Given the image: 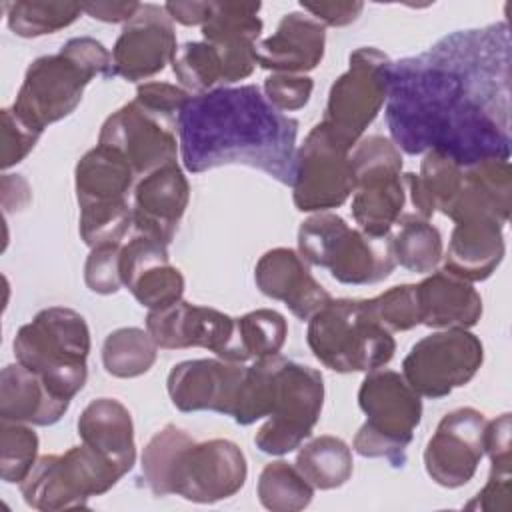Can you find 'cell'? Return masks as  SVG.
<instances>
[{
	"label": "cell",
	"instance_id": "obj_17",
	"mask_svg": "<svg viewBox=\"0 0 512 512\" xmlns=\"http://www.w3.org/2000/svg\"><path fill=\"white\" fill-rule=\"evenodd\" d=\"M486 424V416L472 406L442 416L424 448L426 474L438 486L460 488L474 478L484 458Z\"/></svg>",
	"mask_w": 512,
	"mask_h": 512
},
{
	"label": "cell",
	"instance_id": "obj_45",
	"mask_svg": "<svg viewBox=\"0 0 512 512\" xmlns=\"http://www.w3.org/2000/svg\"><path fill=\"white\" fill-rule=\"evenodd\" d=\"M188 98L190 94L182 86L170 82H142L138 84L134 96V100L146 106L148 110L170 118H178Z\"/></svg>",
	"mask_w": 512,
	"mask_h": 512
},
{
	"label": "cell",
	"instance_id": "obj_8",
	"mask_svg": "<svg viewBox=\"0 0 512 512\" xmlns=\"http://www.w3.org/2000/svg\"><path fill=\"white\" fill-rule=\"evenodd\" d=\"M136 172L110 146L96 144L76 164L74 188L80 208V238L88 248L122 244L132 228L130 192Z\"/></svg>",
	"mask_w": 512,
	"mask_h": 512
},
{
	"label": "cell",
	"instance_id": "obj_34",
	"mask_svg": "<svg viewBox=\"0 0 512 512\" xmlns=\"http://www.w3.org/2000/svg\"><path fill=\"white\" fill-rule=\"evenodd\" d=\"M158 356V344L148 330L126 326L110 332L102 344V364L110 376L136 378L146 374Z\"/></svg>",
	"mask_w": 512,
	"mask_h": 512
},
{
	"label": "cell",
	"instance_id": "obj_11",
	"mask_svg": "<svg viewBox=\"0 0 512 512\" xmlns=\"http://www.w3.org/2000/svg\"><path fill=\"white\" fill-rule=\"evenodd\" d=\"M124 474L100 452L86 446L44 454L20 482L26 506L40 512L86 508L92 496L108 492Z\"/></svg>",
	"mask_w": 512,
	"mask_h": 512
},
{
	"label": "cell",
	"instance_id": "obj_16",
	"mask_svg": "<svg viewBox=\"0 0 512 512\" xmlns=\"http://www.w3.org/2000/svg\"><path fill=\"white\" fill-rule=\"evenodd\" d=\"M176 120L130 100L104 120L98 144L120 152L142 178L168 162H176L180 152Z\"/></svg>",
	"mask_w": 512,
	"mask_h": 512
},
{
	"label": "cell",
	"instance_id": "obj_33",
	"mask_svg": "<svg viewBox=\"0 0 512 512\" xmlns=\"http://www.w3.org/2000/svg\"><path fill=\"white\" fill-rule=\"evenodd\" d=\"M294 466L316 490H334L344 486L354 470L350 446L332 434H322L304 444Z\"/></svg>",
	"mask_w": 512,
	"mask_h": 512
},
{
	"label": "cell",
	"instance_id": "obj_5",
	"mask_svg": "<svg viewBox=\"0 0 512 512\" xmlns=\"http://www.w3.org/2000/svg\"><path fill=\"white\" fill-rule=\"evenodd\" d=\"M96 76H112V52L96 38H70L56 54L40 56L26 68L10 108L28 126L44 132L78 108L84 88Z\"/></svg>",
	"mask_w": 512,
	"mask_h": 512
},
{
	"label": "cell",
	"instance_id": "obj_35",
	"mask_svg": "<svg viewBox=\"0 0 512 512\" xmlns=\"http://www.w3.org/2000/svg\"><path fill=\"white\" fill-rule=\"evenodd\" d=\"M288 336L286 318L272 308H258L236 318L238 362L276 356Z\"/></svg>",
	"mask_w": 512,
	"mask_h": 512
},
{
	"label": "cell",
	"instance_id": "obj_39",
	"mask_svg": "<svg viewBox=\"0 0 512 512\" xmlns=\"http://www.w3.org/2000/svg\"><path fill=\"white\" fill-rule=\"evenodd\" d=\"M38 460V436L30 424L0 420V476L20 484Z\"/></svg>",
	"mask_w": 512,
	"mask_h": 512
},
{
	"label": "cell",
	"instance_id": "obj_21",
	"mask_svg": "<svg viewBox=\"0 0 512 512\" xmlns=\"http://www.w3.org/2000/svg\"><path fill=\"white\" fill-rule=\"evenodd\" d=\"M122 286L148 310H162L182 300L184 276L170 264L168 244L134 234L120 250Z\"/></svg>",
	"mask_w": 512,
	"mask_h": 512
},
{
	"label": "cell",
	"instance_id": "obj_28",
	"mask_svg": "<svg viewBox=\"0 0 512 512\" xmlns=\"http://www.w3.org/2000/svg\"><path fill=\"white\" fill-rule=\"evenodd\" d=\"M420 324L436 330L472 328L482 316V298L478 290L444 270L432 272L416 284Z\"/></svg>",
	"mask_w": 512,
	"mask_h": 512
},
{
	"label": "cell",
	"instance_id": "obj_15",
	"mask_svg": "<svg viewBox=\"0 0 512 512\" xmlns=\"http://www.w3.org/2000/svg\"><path fill=\"white\" fill-rule=\"evenodd\" d=\"M350 146L322 120L296 150L292 202L300 212H330L354 192Z\"/></svg>",
	"mask_w": 512,
	"mask_h": 512
},
{
	"label": "cell",
	"instance_id": "obj_26",
	"mask_svg": "<svg viewBox=\"0 0 512 512\" xmlns=\"http://www.w3.org/2000/svg\"><path fill=\"white\" fill-rule=\"evenodd\" d=\"M506 252L504 224L490 216L454 222L442 270L466 282H482L500 266Z\"/></svg>",
	"mask_w": 512,
	"mask_h": 512
},
{
	"label": "cell",
	"instance_id": "obj_18",
	"mask_svg": "<svg viewBox=\"0 0 512 512\" xmlns=\"http://www.w3.org/2000/svg\"><path fill=\"white\" fill-rule=\"evenodd\" d=\"M146 330L158 348H206L222 360L238 362L236 318L216 308L180 300L162 310H148Z\"/></svg>",
	"mask_w": 512,
	"mask_h": 512
},
{
	"label": "cell",
	"instance_id": "obj_4",
	"mask_svg": "<svg viewBox=\"0 0 512 512\" xmlns=\"http://www.w3.org/2000/svg\"><path fill=\"white\" fill-rule=\"evenodd\" d=\"M140 468L144 484L154 496L176 494L196 504L234 496L248 476V464L238 444L226 438L196 442L176 424H166L148 440Z\"/></svg>",
	"mask_w": 512,
	"mask_h": 512
},
{
	"label": "cell",
	"instance_id": "obj_46",
	"mask_svg": "<svg viewBox=\"0 0 512 512\" xmlns=\"http://www.w3.org/2000/svg\"><path fill=\"white\" fill-rule=\"evenodd\" d=\"M468 510L484 512H510L512 510V474H490L484 488L466 504Z\"/></svg>",
	"mask_w": 512,
	"mask_h": 512
},
{
	"label": "cell",
	"instance_id": "obj_41",
	"mask_svg": "<svg viewBox=\"0 0 512 512\" xmlns=\"http://www.w3.org/2000/svg\"><path fill=\"white\" fill-rule=\"evenodd\" d=\"M122 244H100L90 248L84 264V282L94 294H116L122 288L120 276Z\"/></svg>",
	"mask_w": 512,
	"mask_h": 512
},
{
	"label": "cell",
	"instance_id": "obj_27",
	"mask_svg": "<svg viewBox=\"0 0 512 512\" xmlns=\"http://www.w3.org/2000/svg\"><path fill=\"white\" fill-rule=\"evenodd\" d=\"M512 210V170L508 160H482L464 166L462 186L450 204L452 222L472 216H490L506 224Z\"/></svg>",
	"mask_w": 512,
	"mask_h": 512
},
{
	"label": "cell",
	"instance_id": "obj_25",
	"mask_svg": "<svg viewBox=\"0 0 512 512\" xmlns=\"http://www.w3.org/2000/svg\"><path fill=\"white\" fill-rule=\"evenodd\" d=\"M326 26L306 12H288L272 36L258 40L256 64L282 74H306L324 58Z\"/></svg>",
	"mask_w": 512,
	"mask_h": 512
},
{
	"label": "cell",
	"instance_id": "obj_2",
	"mask_svg": "<svg viewBox=\"0 0 512 512\" xmlns=\"http://www.w3.org/2000/svg\"><path fill=\"white\" fill-rule=\"evenodd\" d=\"M298 126V120L276 110L256 84L220 86L190 96L180 110V158L192 174L240 164L292 186Z\"/></svg>",
	"mask_w": 512,
	"mask_h": 512
},
{
	"label": "cell",
	"instance_id": "obj_13",
	"mask_svg": "<svg viewBox=\"0 0 512 512\" xmlns=\"http://www.w3.org/2000/svg\"><path fill=\"white\" fill-rule=\"evenodd\" d=\"M390 62L382 50L360 46L350 52L348 70L330 86L322 122L350 148L386 104Z\"/></svg>",
	"mask_w": 512,
	"mask_h": 512
},
{
	"label": "cell",
	"instance_id": "obj_30",
	"mask_svg": "<svg viewBox=\"0 0 512 512\" xmlns=\"http://www.w3.org/2000/svg\"><path fill=\"white\" fill-rule=\"evenodd\" d=\"M68 408V400L54 396L42 378L20 362L2 368L0 420L30 426H52L66 414Z\"/></svg>",
	"mask_w": 512,
	"mask_h": 512
},
{
	"label": "cell",
	"instance_id": "obj_6",
	"mask_svg": "<svg viewBox=\"0 0 512 512\" xmlns=\"http://www.w3.org/2000/svg\"><path fill=\"white\" fill-rule=\"evenodd\" d=\"M12 348L16 362L38 374L54 396L70 402L84 388L90 328L80 312L66 306L40 310L18 328Z\"/></svg>",
	"mask_w": 512,
	"mask_h": 512
},
{
	"label": "cell",
	"instance_id": "obj_44",
	"mask_svg": "<svg viewBox=\"0 0 512 512\" xmlns=\"http://www.w3.org/2000/svg\"><path fill=\"white\" fill-rule=\"evenodd\" d=\"M510 412L488 420L484 430V454L490 458V474H512V448H510Z\"/></svg>",
	"mask_w": 512,
	"mask_h": 512
},
{
	"label": "cell",
	"instance_id": "obj_24",
	"mask_svg": "<svg viewBox=\"0 0 512 512\" xmlns=\"http://www.w3.org/2000/svg\"><path fill=\"white\" fill-rule=\"evenodd\" d=\"M258 290L286 304L298 320H310L332 296L312 276L308 262L292 248H272L260 256L254 268Z\"/></svg>",
	"mask_w": 512,
	"mask_h": 512
},
{
	"label": "cell",
	"instance_id": "obj_7",
	"mask_svg": "<svg viewBox=\"0 0 512 512\" xmlns=\"http://www.w3.org/2000/svg\"><path fill=\"white\" fill-rule=\"evenodd\" d=\"M306 342L314 358L326 368L350 374L372 372L386 366L396 342L374 316L368 300H330L310 320Z\"/></svg>",
	"mask_w": 512,
	"mask_h": 512
},
{
	"label": "cell",
	"instance_id": "obj_20",
	"mask_svg": "<svg viewBox=\"0 0 512 512\" xmlns=\"http://www.w3.org/2000/svg\"><path fill=\"white\" fill-rule=\"evenodd\" d=\"M244 374V364L222 358L184 360L170 370L166 390L180 412L210 410L232 416Z\"/></svg>",
	"mask_w": 512,
	"mask_h": 512
},
{
	"label": "cell",
	"instance_id": "obj_36",
	"mask_svg": "<svg viewBox=\"0 0 512 512\" xmlns=\"http://www.w3.org/2000/svg\"><path fill=\"white\" fill-rule=\"evenodd\" d=\"M8 28L20 38H38L68 28L82 14V4L76 2H46L18 0L6 2Z\"/></svg>",
	"mask_w": 512,
	"mask_h": 512
},
{
	"label": "cell",
	"instance_id": "obj_3",
	"mask_svg": "<svg viewBox=\"0 0 512 512\" xmlns=\"http://www.w3.org/2000/svg\"><path fill=\"white\" fill-rule=\"evenodd\" d=\"M322 404V374L312 366L276 354L246 366L232 418L240 426L266 418L254 436V444L264 454L284 456L310 438Z\"/></svg>",
	"mask_w": 512,
	"mask_h": 512
},
{
	"label": "cell",
	"instance_id": "obj_19",
	"mask_svg": "<svg viewBox=\"0 0 512 512\" xmlns=\"http://www.w3.org/2000/svg\"><path fill=\"white\" fill-rule=\"evenodd\" d=\"M176 50L174 22L164 6L140 4L114 42L112 76L128 82L148 80L172 64Z\"/></svg>",
	"mask_w": 512,
	"mask_h": 512
},
{
	"label": "cell",
	"instance_id": "obj_37",
	"mask_svg": "<svg viewBox=\"0 0 512 512\" xmlns=\"http://www.w3.org/2000/svg\"><path fill=\"white\" fill-rule=\"evenodd\" d=\"M256 494L266 510L298 512L312 502L314 488L306 482L294 464L274 460L262 468Z\"/></svg>",
	"mask_w": 512,
	"mask_h": 512
},
{
	"label": "cell",
	"instance_id": "obj_31",
	"mask_svg": "<svg viewBox=\"0 0 512 512\" xmlns=\"http://www.w3.org/2000/svg\"><path fill=\"white\" fill-rule=\"evenodd\" d=\"M462 176L464 166L456 164L446 154L436 150L424 152L420 174H402L406 194H410V202L416 208L414 214L424 220H430L434 212L446 214L462 186Z\"/></svg>",
	"mask_w": 512,
	"mask_h": 512
},
{
	"label": "cell",
	"instance_id": "obj_40",
	"mask_svg": "<svg viewBox=\"0 0 512 512\" xmlns=\"http://www.w3.org/2000/svg\"><path fill=\"white\" fill-rule=\"evenodd\" d=\"M378 322L390 332H406L420 324L416 284L392 286L386 292L368 298Z\"/></svg>",
	"mask_w": 512,
	"mask_h": 512
},
{
	"label": "cell",
	"instance_id": "obj_22",
	"mask_svg": "<svg viewBox=\"0 0 512 512\" xmlns=\"http://www.w3.org/2000/svg\"><path fill=\"white\" fill-rule=\"evenodd\" d=\"M260 2H212L210 18L202 26L204 42L216 48L224 66V86L254 72L256 44L262 32Z\"/></svg>",
	"mask_w": 512,
	"mask_h": 512
},
{
	"label": "cell",
	"instance_id": "obj_14",
	"mask_svg": "<svg viewBox=\"0 0 512 512\" xmlns=\"http://www.w3.org/2000/svg\"><path fill=\"white\" fill-rule=\"evenodd\" d=\"M484 362V346L464 328H448L420 338L402 360V376L420 398L438 400L466 386Z\"/></svg>",
	"mask_w": 512,
	"mask_h": 512
},
{
	"label": "cell",
	"instance_id": "obj_38",
	"mask_svg": "<svg viewBox=\"0 0 512 512\" xmlns=\"http://www.w3.org/2000/svg\"><path fill=\"white\" fill-rule=\"evenodd\" d=\"M172 70L180 86L190 94H206L224 86V66L220 54L208 42H186L176 50Z\"/></svg>",
	"mask_w": 512,
	"mask_h": 512
},
{
	"label": "cell",
	"instance_id": "obj_29",
	"mask_svg": "<svg viewBox=\"0 0 512 512\" xmlns=\"http://www.w3.org/2000/svg\"><path fill=\"white\" fill-rule=\"evenodd\" d=\"M80 440L108 458L122 474L136 462L134 422L130 410L116 398L90 400L76 422Z\"/></svg>",
	"mask_w": 512,
	"mask_h": 512
},
{
	"label": "cell",
	"instance_id": "obj_23",
	"mask_svg": "<svg viewBox=\"0 0 512 512\" xmlns=\"http://www.w3.org/2000/svg\"><path fill=\"white\" fill-rule=\"evenodd\" d=\"M190 184L178 162L142 176L132 192V230L170 246L188 208Z\"/></svg>",
	"mask_w": 512,
	"mask_h": 512
},
{
	"label": "cell",
	"instance_id": "obj_48",
	"mask_svg": "<svg viewBox=\"0 0 512 512\" xmlns=\"http://www.w3.org/2000/svg\"><path fill=\"white\" fill-rule=\"evenodd\" d=\"M140 8V2H84L82 12H86L94 20L118 24L128 22L136 10Z\"/></svg>",
	"mask_w": 512,
	"mask_h": 512
},
{
	"label": "cell",
	"instance_id": "obj_1",
	"mask_svg": "<svg viewBox=\"0 0 512 512\" xmlns=\"http://www.w3.org/2000/svg\"><path fill=\"white\" fill-rule=\"evenodd\" d=\"M510 30H454L388 66L386 124L398 150H436L460 166L510 158Z\"/></svg>",
	"mask_w": 512,
	"mask_h": 512
},
{
	"label": "cell",
	"instance_id": "obj_47",
	"mask_svg": "<svg viewBox=\"0 0 512 512\" xmlns=\"http://www.w3.org/2000/svg\"><path fill=\"white\" fill-rule=\"evenodd\" d=\"M300 8L322 26H348L364 10L362 2H302Z\"/></svg>",
	"mask_w": 512,
	"mask_h": 512
},
{
	"label": "cell",
	"instance_id": "obj_32",
	"mask_svg": "<svg viewBox=\"0 0 512 512\" xmlns=\"http://www.w3.org/2000/svg\"><path fill=\"white\" fill-rule=\"evenodd\" d=\"M390 246L396 264L416 274L434 272L444 256L440 230L418 214L402 212L390 232Z\"/></svg>",
	"mask_w": 512,
	"mask_h": 512
},
{
	"label": "cell",
	"instance_id": "obj_12",
	"mask_svg": "<svg viewBox=\"0 0 512 512\" xmlns=\"http://www.w3.org/2000/svg\"><path fill=\"white\" fill-rule=\"evenodd\" d=\"M354 174L352 218L358 228L374 238L390 236L406 204L402 154L386 136L360 138L350 150Z\"/></svg>",
	"mask_w": 512,
	"mask_h": 512
},
{
	"label": "cell",
	"instance_id": "obj_9",
	"mask_svg": "<svg viewBox=\"0 0 512 512\" xmlns=\"http://www.w3.org/2000/svg\"><path fill=\"white\" fill-rule=\"evenodd\" d=\"M300 256L326 268L334 280L350 286L378 284L396 268L390 236L374 238L334 212H316L298 228Z\"/></svg>",
	"mask_w": 512,
	"mask_h": 512
},
{
	"label": "cell",
	"instance_id": "obj_43",
	"mask_svg": "<svg viewBox=\"0 0 512 512\" xmlns=\"http://www.w3.org/2000/svg\"><path fill=\"white\" fill-rule=\"evenodd\" d=\"M42 132L28 126L22 118H18L12 108L2 110V154H0V166L2 170H8L22 162L36 142L40 140Z\"/></svg>",
	"mask_w": 512,
	"mask_h": 512
},
{
	"label": "cell",
	"instance_id": "obj_42",
	"mask_svg": "<svg viewBox=\"0 0 512 512\" xmlns=\"http://www.w3.org/2000/svg\"><path fill=\"white\" fill-rule=\"evenodd\" d=\"M314 82L306 74L272 72L264 80V96L280 112H294L310 102Z\"/></svg>",
	"mask_w": 512,
	"mask_h": 512
},
{
	"label": "cell",
	"instance_id": "obj_10",
	"mask_svg": "<svg viewBox=\"0 0 512 512\" xmlns=\"http://www.w3.org/2000/svg\"><path fill=\"white\" fill-rule=\"evenodd\" d=\"M358 406L366 416L352 440L356 454L384 458L390 466L406 464V450L422 420V400L400 372L378 368L366 372Z\"/></svg>",
	"mask_w": 512,
	"mask_h": 512
},
{
	"label": "cell",
	"instance_id": "obj_49",
	"mask_svg": "<svg viewBox=\"0 0 512 512\" xmlns=\"http://www.w3.org/2000/svg\"><path fill=\"white\" fill-rule=\"evenodd\" d=\"M164 10L172 18V22H178L182 26H204V22L210 18L212 2H166Z\"/></svg>",
	"mask_w": 512,
	"mask_h": 512
}]
</instances>
